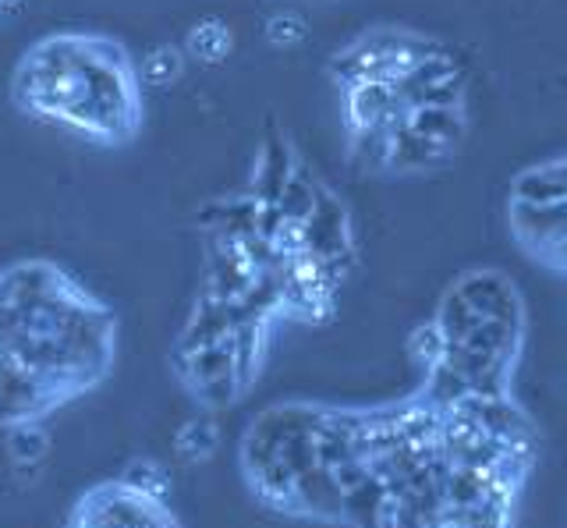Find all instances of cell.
Masks as SVG:
<instances>
[{"mask_svg":"<svg viewBox=\"0 0 567 528\" xmlns=\"http://www.w3.org/2000/svg\"><path fill=\"white\" fill-rule=\"evenodd\" d=\"M11 100L25 117L100 146L132 143L146 121L132 50L103 32H50L35 40L11 75Z\"/></svg>","mask_w":567,"mask_h":528,"instance_id":"obj_1","label":"cell"},{"mask_svg":"<svg viewBox=\"0 0 567 528\" xmlns=\"http://www.w3.org/2000/svg\"><path fill=\"white\" fill-rule=\"evenodd\" d=\"M230 50H235V32H230L227 22H220V19L195 22L185 37V54L203 64H220Z\"/></svg>","mask_w":567,"mask_h":528,"instance_id":"obj_2","label":"cell"},{"mask_svg":"<svg viewBox=\"0 0 567 528\" xmlns=\"http://www.w3.org/2000/svg\"><path fill=\"white\" fill-rule=\"evenodd\" d=\"M306 37H309V25L306 19H298L295 11H280L274 19H266V40L274 46H298Z\"/></svg>","mask_w":567,"mask_h":528,"instance_id":"obj_3","label":"cell"}]
</instances>
